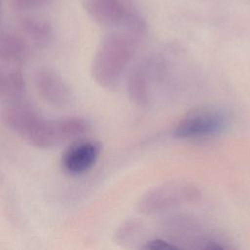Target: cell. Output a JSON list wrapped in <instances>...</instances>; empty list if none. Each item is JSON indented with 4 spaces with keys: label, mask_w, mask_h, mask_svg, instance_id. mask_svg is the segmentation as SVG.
<instances>
[{
    "label": "cell",
    "mask_w": 250,
    "mask_h": 250,
    "mask_svg": "<svg viewBox=\"0 0 250 250\" xmlns=\"http://www.w3.org/2000/svg\"><path fill=\"white\" fill-rule=\"evenodd\" d=\"M200 197L198 188L184 180H174L157 185L141 195L137 209L144 215H156L193 203Z\"/></svg>",
    "instance_id": "3957f363"
},
{
    "label": "cell",
    "mask_w": 250,
    "mask_h": 250,
    "mask_svg": "<svg viewBox=\"0 0 250 250\" xmlns=\"http://www.w3.org/2000/svg\"><path fill=\"white\" fill-rule=\"evenodd\" d=\"M101 144L94 140L78 141L71 145L62 154L61 164L69 175H82L93 168L100 153Z\"/></svg>",
    "instance_id": "ba28073f"
},
{
    "label": "cell",
    "mask_w": 250,
    "mask_h": 250,
    "mask_svg": "<svg viewBox=\"0 0 250 250\" xmlns=\"http://www.w3.org/2000/svg\"><path fill=\"white\" fill-rule=\"evenodd\" d=\"M88 15L100 25L144 33L146 24L129 0H84Z\"/></svg>",
    "instance_id": "277c9868"
},
{
    "label": "cell",
    "mask_w": 250,
    "mask_h": 250,
    "mask_svg": "<svg viewBox=\"0 0 250 250\" xmlns=\"http://www.w3.org/2000/svg\"><path fill=\"white\" fill-rule=\"evenodd\" d=\"M25 90V80L21 71L16 67L3 69L0 75V96L3 100H20Z\"/></svg>",
    "instance_id": "8fae6325"
},
{
    "label": "cell",
    "mask_w": 250,
    "mask_h": 250,
    "mask_svg": "<svg viewBox=\"0 0 250 250\" xmlns=\"http://www.w3.org/2000/svg\"><path fill=\"white\" fill-rule=\"evenodd\" d=\"M140 33L131 29H113L98 46L91 65L95 82L103 88L114 87L133 59Z\"/></svg>",
    "instance_id": "7a4b0ae2"
},
{
    "label": "cell",
    "mask_w": 250,
    "mask_h": 250,
    "mask_svg": "<svg viewBox=\"0 0 250 250\" xmlns=\"http://www.w3.org/2000/svg\"><path fill=\"white\" fill-rule=\"evenodd\" d=\"M228 126L227 115L219 109L200 108L188 112L174 127L178 139H203L223 133Z\"/></svg>",
    "instance_id": "8992f818"
},
{
    "label": "cell",
    "mask_w": 250,
    "mask_h": 250,
    "mask_svg": "<svg viewBox=\"0 0 250 250\" xmlns=\"http://www.w3.org/2000/svg\"><path fill=\"white\" fill-rule=\"evenodd\" d=\"M29 56L26 38L14 31H3L0 37V62L9 67L21 66Z\"/></svg>",
    "instance_id": "9c48e42d"
},
{
    "label": "cell",
    "mask_w": 250,
    "mask_h": 250,
    "mask_svg": "<svg viewBox=\"0 0 250 250\" xmlns=\"http://www.w3.org/2000/svg\"><path fill=\"white\" fill-rule=\"evenodd\" d=\"M20 29L24 37L38 48L49 46L54 37L53 28L50 23L40 19H21L20 21Z\"/></svg>",
    "instance_id": "30bf717a"
},
{
    "label": "cell",
    "mask_w": 250,
    "mask_h": 250,
    "mask_svg": "<svg viewBox=\"0 0 250 250\" xmlns=\"http://www.w3.org/2000/svg\"><path fill=\"white\" fill-rule=\"evenodd\" d=\"M167 63L159 57H149L140 62L127 79V93L130 101L139 107H146L151 103L156 83L166 71Z\"/></svg>",
    "instance_id": "5b68a950"
},
{
    "label": "cell",
    "mask_w": 250,
    "mask_h": 250,
    "mask_svg": "<svg viewBox=\"0 0 250 250\" xmlns=\"http://www.w3.org/2000/svg\"><path fill=\"white\" fill-rule=\"evenodd\" d=\"M52 1L53 0H11L10 6L13 10L18 12H28L42 8Z\"/></svg>",
    "instance_id": "4fadbf2b"
},
{
    "label": "cell",
    "mask_w": 250,
    "mask_h": 250,
    "mask_svg": "<svg viewBox=\"0 0 250 250\" xmlns=\"http://www.w3.org/2000/svg\"><path fill=\"white\" fill-rule=\"evenodd\" d=\"M142 249L149 250H163V249H178L179 247L171 240H165L162 238H153L145 241L144 244L140 246Z\"/></svg>",
    "instance_id": "5bb4252c"
},
{
    "label": "cell",
    "mask_w": 250,
    "mask_h": 250,
    "mask_svg": "<svg viewBox=\"0 0 250 250\" xmlns=\"http://www.w3.org/2000/svg\"><path fill=\"white\" fill-rule=\"evenodd\" d=\"M90 123L81 117L45 119L31 105L19 109L11 130L37 148H51L87 133Z\"/></svg>",
    "instance_id": "6da1fadb"
},
{
    "label": "cell",
    "mask_w": 250,
    "mask_h": 250,
    "mask_svg": "<svg viewBox=\"0 0 250 250\" xmlns=\"http://www.w3.org/2000/svg\"><path fill=\"white\" fill-rule=\"evenodd\" d=\"M34 85L41 98L58 108H68L75 103L68 83L54 69L42 67L34 74Z\"/></svg>",
    "instance_id": "52a82bcc"
},
{
    "label": "cell",
    "mask_w": 250,
    "mask_h": 250,
    "mask_svg": "<svg viewBox=\"0 0 250 250\" xmlns=\"http://www.w3.org/2000/svg\"><path fill=\"white\" fill-rule=\"evenodd\" d=\"M144 227L138 220L124 221L114 233V242L123 247L133 246L141 238Z\"/></svg>",
    "instance_id": "7c38bea8"
}]
</instances>
